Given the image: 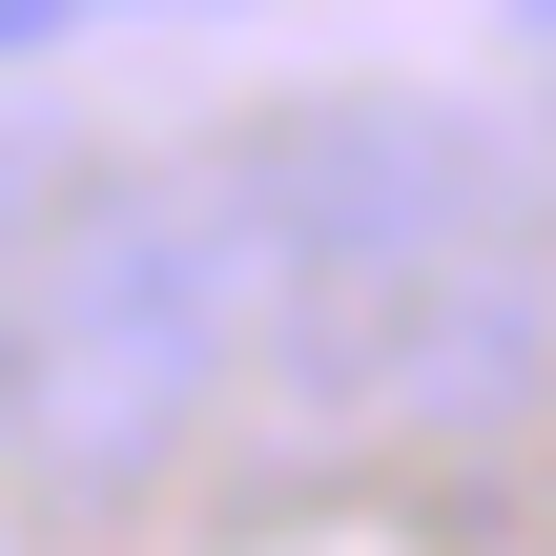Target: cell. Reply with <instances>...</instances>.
Wrapping results in <instances>:
<instances>
[{"mask_svg": "<svg viewBox=\"0 0 556 556\" xmlns=\"http://www.w3.org/2000/svg\"><path fill=\"white\" fill-rule=\"evenodd\" d=\"M83 21H103V0H0V41H21V62H41V41H83Z\"/></svg>", "mask_w": 556, "mask_h": 556, "instance_id": "cell-4", "label": "cell"}, {"mask_svg": "<svg viewBox=\"0 0 556 556\" xmlns=\"http://www.w3.org/2000/svg\"><path fill=\"white\" fill-rule=\"evenodd\" d=\"M206 186H227L248 268H413V248L536 227V144H516V124H475V103H413V83L289 103V124H248Z\"/></svg>", "mask_w": 556, "mask_h": 556, "instance_id": "cell-3", "label": "cell"}, {"mask_svg": "<svg viewBox=\"0 0 556 556\" xmlns=\"http://www.w3.org/2000/svg\"><path fill=\"white\" fill-rule=\"evenodd\" d=\"M268 413L309 433H516L556 392V248L475 227L413 268H268Z\"/></svg>", "mask_w": 556, "mask_h": 556, "instance_id": "cell-2", "label": "cell"}, {"mask_svg": "<svg viewBox=\"0 0 556 556\" xmlns=\"http://www.w3.org/2000/svg\"><path fill=\"white\" fill-rule=\"evenodd\" d=\"M516 21H536V41H556V0H516Z\"/></svg>", "mask_w": 556, "mask_h": 556, "instance_id": "cell-5", "label": "cell"}, {"mask_svg": "<svg viewBox=\"0 0 556 556\" xmlns=\"http://www.w3.org/2000/svg\"><path fill=\"white\" fill-rule=\"evenodd\" d=\"M248 330H268V268H248L227 186H165V165H83L62 186L41 165L21 186V351H0L21 495L41 516H124L206 433Z\"/></svg>", "mask_w": 556, "mask_h": 556, "instance_id": "cell-1", "label": "cell"}]
</instances>
